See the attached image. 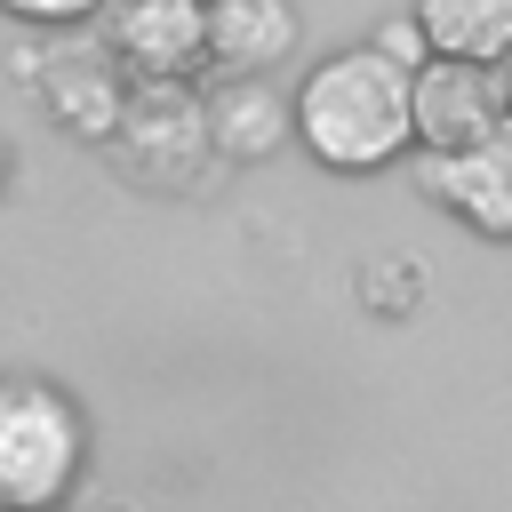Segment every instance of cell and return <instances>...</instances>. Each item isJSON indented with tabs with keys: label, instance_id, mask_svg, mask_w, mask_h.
Instances as JSON below:
<instances>
[{
	"label": "cell",
	"instance_id": "obj_1",
	"mask_svg": "<svg viewBox=\"0 0 512 512\" xmlns=\"http://www.w3.org/2000/svg\"><path fill=\"white\" fill-rule=\"evenodd\" d=\"M288 128L312 144L320 168H344V176L384 168L416 144L408 136V72L376 48H344L304 72V88L288 96Z\"/></svg>",
	"mask_w": 512,
	"mask_h": 512
},
{
	"label": "cell",
	"instance_id": "obj_2",
	"mask_svg": "<svg viewBox=\"0 0 512 512\" xmlns=\"http://www.w3.org/2000/svg\"><path fill=\"white\" fill-rule=\"evenodd\" d=\"M88 424L40 376H0V512H56L80 480Z\"/></svg>",
	"mask_w": 512,
	"mask_h": 512
},
{
	"label": "cell",
	"instance_id": "obj_3",
	"mask_svg": "<svg viewBox=\"0 0 512 512\" xmlns=\"http://www.w3.org/2000/svg\"><path fill=\"white\" fill-rule=\"evenodd\" d=\"M104 152L144 192H192L208 176V160H216L208 104L184 80H136L128 104H120V120H112V136H104Z\"/></svg>",
	"mask_w": 512,
	"mask_h": 512
},
{
	"label": "cell",
	"instance_id": "obj_4",
	"mask_svg": "<svg viewBox=\"0 0 512 512\" xmlns=\"http://www.w3.org/2000/svg\"><path fill=\"white\" fill-rule=\"evenodd\" d=\"M32 88H40V104H48V120H56V128H72V136L104 144L136 80H128V64L112 56V40H104V32L64 24L48 48H32Z\"/></svg>",
	"mask_w": 512,
	"mask_h": 512
},
{
	"label": "cell",
	"instance_id": "obj_5",
	"mask_svg": "<svg viewBox=\"0 0 512 512\" xmlns=\"http://www.w3.org/2000/svg\"><path fill=\"white\" fill-rule=\"evenodd\" d=\"M512 120L504 104V72L496 64H464V56H424L408 72V136L424 152H472Z\"/></svg>",
	"mask_w": 512,
	"mask_h": 512
},
{
	"label": "cell",
	"instance_id": "obj_6",
	"mask_svg": "<svg viewBox=\"0 0 512 512\" xmlns=\"http://www.w3.org/2000/svg\"><path fill=\"white\" fill-rule=\"evenodd\" d=\"M112 56L136 80H184L208 64V0H104Z\"/></svg>",
	"mask_w": 512,
	"mask_h": 512
},
{
	"label": "cell",
	"instance_id": "obj_7",
	"mask_svg": "<svg viewBox=\"0 0 512 512\" xmlns=\"http://www.w3.org/2000/svg\"><path fill=\"white\" fill-rule=\"evenodd\" d=\"M416 192L456 208L472 232L512 240V120L472 152H416Z\"/></svg>",
	"mask_w": 512,
	"mask_h": 512
},
{
	"label": "cell",
	"instance_id": "obj_8",
	"mask_svg": "<svg viewBox=\"0 0 512 512\" xmlns=\"http://www.w3.org/2000/svg\"><path fill=\"white\" fill-rule=\"evenodd\" d=\"M200 104H208V144L224 160H272L296 136L288 128V96H280L272 72H224L216 96H200Z\"/></svg>",
	"mask_w": 512,
	"mask_h": 512
},
{
	"label": "cell",
	"instance_id": "obj_9",
	"mask_svg": "<svg viewBox=\"0 0 512 512\" xmlns=\"http://www.w3.org/2000/svg\"><path fill=\"white\" fill-rule=\"evenodd\" d=\"M296 48L288 0H208V64L216 72H272Z\"/></svg>",
	"mask_w": 512,
	"mask_h": 512
},
{
	"label": "cell",
	"instance_id": "obj_10",
	"mask_svg": "<svg viewBox=\"0 0 512 512\" xmlns=\"http://www.w3.org/2000/svg\"><path fill=\"white\" fill-rule=\"evenodd\" d=\"M416 32L432 56L504 64L512 56V0H416Z\"/></svg>",
	"mask_w": 512,
	"mask_h": 512
},
{
	"label": "cell",
	"instance_id": "obj_11",
	"mask_svg": "<svg viewBox=\"0 0 512 512\" xmlns=\"http://www.w3.org/2000/svg\"><path fill=\"white\" fill-rule=\"evenodd\" d=\"M0 8L24 16V24H56V32H64V24H88L104 0H0Z\"/></svg>",
	"mask_w": 512,
	"mask_h": 512
},
{
	"label": "cell",
	"instance_id": "obj_12",
	"mask_svg": "<svg viewBox=\"0 0 512 512\" xmlns=\"http://www.w3.org/2000/svg\"><path fill=\"white\" fill-rule=\"evenodd\" d=\"M368 48H376V56H392L400 72H416V64L432 56V48H424V32H416V16H408V24H376V40H368Z\"/></svg>",
	"mask_w": 512,
	"mask_h": 512
},
{
	"label": "cell",
	"instance_id": "obj_13",
	"mask_svg": "<svg viewBox=\"0 0 512 512\" xmlns=\"http://www.w3.org/2000/svg\"><path fill=\"white\" fill-rule=\"evenodd\" d=\"M0 184H8V144H0Z\"/></svg>",
	"mask_w": 512,
	"mask_h": 512
},
{
	"label": "cell",
	"instance_id": "obj_14",
	"mask_svg": "<svg viewBox=\"0 0 512 512\" xmlns=\"http://www.w3.org/2000/svg\"><path fill=\"white\" fill-rule=\"evenodd\" d=\"M504 104H512V72H504Z\"/></svg>",
	"mask_w": 512,
	"mask_h": 512
}]
</instances>
